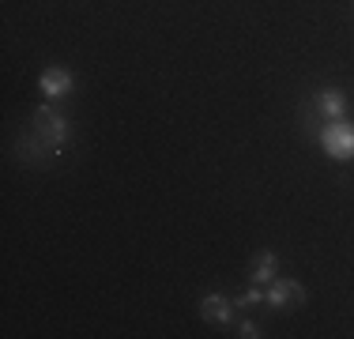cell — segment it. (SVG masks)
<instances>
[{
  "mask_svg": "<svg viewBox=\"0 0 354 339\" xmlns=\"http://www.w3.org/2000/svg\"><path fill=\"white\" fill-rule=\"evenodd\" d=\"M320 147H324V155L335 158V163H354V125L332 121L320 132Z\"/></svg>",
  "mask_w": 354,
  "mask_h": 339,
  "instance_id": "1",
  "label": "cell"
},
{
  "mask_svg": "<svg viewBox=\"0 0 354 339\" xmlns=\"http://www.w3.org/2000/svg\"><path fill=\"white\" fill-rule=\"evenodd\" d=\"M35 132L57 151V155H61V147L68 143V121H64L61 113H53L49 106H41L35 113Z\"/></svg>",
  "mask_w": 354,
  "mask_h": 339,
  "instance_id": "2",
  "label": "cell"
},
{
  "mask_svg": "<svg viewBox=\"0 0 354 339\" xmlns=\"http://www.w3.org/2000/svg\"><path fill=\"white\" fill-rule=\"evenodd\" d=\"M306 302V286L290 283V279H272V291H268V305L286 309V305H301Z\"/></svg>",
  "mask_w": 354,
  "mask_h": 339,
  "instance_id": "3",
  "label": "cell"
},
{
  "mask_svg": "<svg viewBox=\"0 0 354 339\" xmlns=\"http://www.w3.org/2000/svg\"><path fill=\"white\" fill-rule=\"evenodd\" d=\"M200 317L212 320V324H230L234 305H230V298H223V294H204V302H200Z\"/></svg>",
  "mask_w": 354,
  "mask_h": 339,
  "instance_id": "4",
  "label": "cell"
},
{
  "mask_svg": "<svg viewBox=\"0 0 354 339\" xmlns=\"http://www.w3.org/2000/svg\"><path fill=\"white\" fill-rule=\"evenodd\" d=\"M41 91H46V98H64L72 91V75L64 68H49V72H41Z\"/></svg>",
  "mask_w": 354,
  "mask_h": 339,
  "instance_id": "5",
  "label": "cell"
},
{
  "mask_svg": "<svg viewBox=\"0 0 354 339\" xmlns=\"http://www.w3.org/2000/svg\"><path fill=\"white\" fill-rule=\"evenodd\" d=\"M252 283L257 286H264V283H272L275 279V253L272 249H264V253H257V257H252Z\"/></svg>",
  "mask_w": 354,
  "mask_h": 339,
  "instance_id": "6",
  "label": "cell"
},
{
  "mask_svg": "<svg viewBox=\"0 0 354 339\" xmlns=\"http://www.w3.org/2000/svg\"><path fill=\"white\" fill-rule=\"evenodd\" d=\"M317 102H320V109H324V117L343 121V113H347V98H343V91H324Z\"/></svg>",
  "mask_w": 354,
  "mask_h": 339,
  "instance_id": "7",
  "label": "cell"
},
{
  "mask_svg": "<svg viewBox=\"0 0 354 339\" xmlns=\"http://www.w3.org/2000/svg\"><path fill=\"white\" fill-rule=\"evenodd\" d=\"M260 302H264V291H260V286H252L245 298H238V305H245V309H249V305H260Z\"/></svg>",
  "mask_w": 354,
  "mask_h": 339,
  "instance_id": "8",
  "label": "cell"
},
{
  "mask_svg": "<svg viewBox=\"0 0 354 339\" xmlns=\"http://www.w3.org/2000/svg\"><path fill=\"white\" fill-rule=\"evenodd\" d=\"M241 339H257L260 336V328L257 324H252V320H241V332H238Z\"/></svg>",
  "mask_w": 354,
  "mask_h": 339,
  "instance_id": "9",
  "label": "cell"
}]
</instances>
